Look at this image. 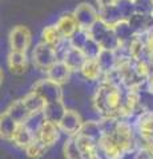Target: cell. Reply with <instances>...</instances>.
<instances>
[{
    "label": "cell",
    "mask_w": 153,
    "mask_h": 159,
    "mask_svg": "<svg viewBox=\"0 0 153 159\" xmlns=\"http://www.w3.org/2000/svg\"><path fill=\"white\" fill-rule=\"evenodd\" d=\"M103 137L98 147L107 159H122L127 154L137 150L135 129L122 118L104 117L100 119Z\"/></svg>",
    "instance_id": "obj_1"
},
{
    "label": "cell",
    "mask_w": 153,
    "mask_h": 159,
    "mask_svg": "<svg viewBox=\"0 0 153 159\" xmlns=\"http://www.w3.org/2000/svg\"><path fill=\"white\" fill-rule=\"evenodd\" d=\"M127 90L129 89L100 81L93 93L92 102L95 110L100 114L101 118H121V107Z\"/></svg>",
    "instance_id": "obj_2"
},
{
    "label": "cell",
    "mask_w": 153,
    "mask_h": 159,
    "mask_svg": "<svg viewBox=\"0 0 153 159\" xmlns=\"http://www.w3.org/2000/svg\"><path fill=\"white\" fill-rule=\"evenodd\" d=\"M59 61L56 48L49 44L40 41L32 51V62L36 69L41 72H48Z\"/></svg>",
    "instance_id": "obj_3"
},
{
    "label": "cell",
    "mask_w": 153,
    "mask_h": 159,
    "mask_svg": "<svg viewBox=\"0 0 153 159\" xmlns=\"http://www.w3.org/2000/svg\"><path fill=\"white\" fill-rule=\"evenodd\" d=\"M88 32H89V36L95 40L97 44H100V47L103 49L116 51V49L120 47V41H118L116 33L113 31V27L107 25L101 20H98Z\"/></svg>",
    "instance_id": "obj_4"
},
{
    "label": "cell",
    "mask_w": 153,
    "mask_h": 159,
    "mask_svg": "<svg viewBox=\"0 0 153 159\" xmlns=\"http://www.w3.org/2000/svg\"><path fill=\"white\" fill-rule=\"evenodd\" d=\"M136 133L142 145L153 154V111H144L136 118Z\"/></svg>",
    "instance_id": "obj_5"
},
{
    "label": "cell",
    "mask_w": 153,
    "mask_h": 159,
    "mask_svg": "<svg viewBox=\"0 0 153 159\" xmlns=\"http://www.w3.org/2000/svg\"><path fill=\"white\" fill-rule=\"evenodd\" d=\"M32 90L36 92L47 103L63 101V88L61 85L53 82L49 78H40L32 86Z\"/></svg>",
    "instance_id": "obj_6"
},
{
    "label": "cell",
    "mask_w": 153,
    "mask_h": 159,
    "mask_svg": "<svg viewBox=\"0 0 153 159\" xmlns=\"http://www.w3.org/2000/svg\"><path fill=\"white\" fill-rule=\"evenodd\" d=\"M73 16H75L76 21H77L79 29H84V31H89L98 20H100L98 12L88 3L79 4L75 8V11H73Z\"/></svg>",
    "instance_id": "obj_7"
},
{
    "label": "cell",
    "mask_w": 153,
    "mask_h": 159,
    "mask_svg": "<svg viewBox=\"0 0 153 159\" xmlns=\"http://www.w3.org/2000/svg\"><path fill=\"white\" fill-rule=\"evenodd\" d=\"M8 40H9V48H11V51L27 53L29 45H31L32 36L27 27L17 25L11 29Z\"/></svg>",
    "instance_id": "obj_8"
},
{
    "label": "cell",
    "mask_w": 153,
    "mask_h": 159,
    "mask_svg": "<svg viewBox=\"0 0 153 159\" xmlns=\"http://www.w3.org/2000/svg\"><path fill=\"white\" fill-rule=\"evenodd\" d=\"M83 123H84V121H83L80 114L76 110H73V109H68L65 116L61 119L59 127H60L61 133L67 134L68 137H75L79 134V131H80Z\"/></svg>",
    "instance_id": "obj_9"
},
{
    "label": "cell",
    "mask_w": 153,
    "mask_h": 159,
    "mask_svg": "<svg viewBox=\"0 0 153 159\" xmlns=\"http://www.w3.org/2000/svg\"><path fill=\"white\" fill-rule=\"evenodd\" d=\"M68 109L65 107L63 101H56V102H49L45 105L43 110V116L44 119L47 122H51V123H55V125H60L61 119L65 116Z\"/></svg>",
    "instance_id": "obj_10"
},
{
    "label": "cell",
    "mask_w": 153,
    "mask_h": 159,
    "mask_svg": "<svg viewBox=\"0 0 153 159\" xmlns=\"http://www.w3.org/2000/svg\"><path fill=\"white\" fill-rule=\"evenodd\" d=\"M60 134H61V130L60 127L55 123H51V122H44L40 130L37 133V138L40 139V141L44 143V145H47L48 147L53 146L55 143L60 139Z\"/></svg>",
    "instance_id": "obj_11"
},
{
    "label": "cell",
    "mask_w": 153,
    "mask_h": 159,
    "mask_svg": "<svg viewBox=\"0 0 153 159\" xmlns=\"http://www.w3.org/2000/svg\"><path fill=\"white\" fill-rule=\"evenodd\" d=\"M129 25L132 27L136 36H142V34L149 33L153 29V16H146V15L135 13L128 20Z\"/></svg>",
    "instance_id": "obj_12"
},
{
    "label": "cell",
    "mask_w": 153,
    "mask_h": 159,
    "mask_svg": "<svg viewBox=\"0 0 153 159\" xmlns=\"http://www.w3.org/2000/svg\"><path fill=\"white\" fill-rule=\"evenodd\" d=\"M61 61L71 69L72 73H80V70L84 66V64H85V61H87V57H85V54L83 53L81 49L71 48Z\"/></svg>",
    "instance_id": "obj_13"
},
{
    "label": "cell",
    "mask_w": 153,
    "mask_h": 159,
    "mask_svg": "<svg viewBox=\"0 0 153 159\" xmlns=\"http://www.w3.org/2000/svg\"><path fill=\"white\" fill-rule=\"evenodd\" d=\"M45 74H47V78L52 80L53 82L59 84V85H64V84H67L71 80L72 70L63 61H57Z\"/></svg>",
    "instance_id": "obj_14"
},
{
    "label": "cell",
    "mask_w": 153,
    "mask_h": 159,
    "mask_svg": "<svg viewBox=\"0 0 153 159\" xmlns=\"http://www.w3.org/2000/svg\"><path fill=\"white\" fill-rule=\"evenodd\" d=\"M56 27L64 39H71L79 31V25L73 13H64L56 21Z\"/></svg>",
    "instance_id": "obj_15"
},
{
    "label": "cell",
    "mask_w": 153,
    "mask_h": 159,
    "mask_svg": "<svg viewBox=\"0 0 153 159\" xmlns=\"http://www.w3.org/2000/svg\"><path fill=\"white\" fill-rule=\"evenodd\" d=\"M7 64L9 70L15 74H24L28 69V58H27V53H22V52H13L11 51L8 54L7 58Z\"/></svg>",
    "instance_id": "obj_16"
},
{
    "label": "cell",
    "mask_w": 153,
    "mask_h": 159,
    "mask_svg": "<svg viewBox=\"0 0 153 159\" xmlns=\"http://www.w3.org/2000/svg\"><path fill=\"white\" fill-rule=\"evenodd\" d=\"M6 111L19 123V125H24V123H26L29 119V117L32 116V114L29 113L28 107L26 106V103H24L23 98L22 99H16V101L11 102V105L7 107Z\"/></svg>",
    "instance_id": "obj_17"
},
{
    "label": "cell",
    "mask_w": 153,
    "mask_h": 159,
    "mask_svg": "<svg viewBox=\"0 0 153 159\" xmlns=\"http://www.w3.org/2000/svg\"><path fill=\"white\" fill-rule=\"evenodd\" d=\"M81 77L88 82H97L103 80V72L100 66H98L97 60H87L85 64H84L83 69L80 70Z\"/></svg>",
    "instance_id": "obj_18"
},
{
    "label": "cell",
    "mask_w": 153,
    "mask_h": 159,
    "mask_svg": "<svg viewBox=\"0 0 153 159\" xmlns=\"http://www.w3.org/2000/svg\"><path fill=\"white\" fill-rule=\"evenodd\" d=\"M19 126L20 125L7 111H4L0 116V134H2L3 139L12 141V138L15 135V133H16V130L19 129Z\"/></svg>",
    "instance_id": "obj_19"
},
{
    "label": "cell",
    "mask_w": 153,
    "mask_h": 159,
    "mask_svg": "<svg viewBox=\"0 0 153 159\" xmlns=\"http://www.w3.org/2000/svg\"><path fill=\"white\" fill-rule=\"evenodd\" d=\"M98 17H100L103 23H105L107 25H109V27L116 25L117 23L124 20L120 9L117 7V4H112V6H108L105 8H100L98 9Z\"/></svg>",
    "instance_id": "obj_20"
},
{
    "label": "cell",
    "mask_w": 153,
    "mask_h": 159,
    "mask_svg": "<svg viewBox=\"0 0 153 159\" xmlns=\"http://www.w3.org/2000/svg\"><path fill=\"white\" fill-rule=\"evenodd\" d=\"M97 62H98V66H100L104 76L108 73H111L112 70H115V69L117 68V57H116L115 51H107V49H103L100 56L97 57Z\"/></svg>",
    "instance_id": "obj_21"
},
{
    "label": "cell",
    "mask_w": 153,
    "mask_h": 159,
    "mask_svg": "<svg viewBox=\"0 0 153 159\" xmlns=\"http://www.w3.org/2000/svg\"><path fill=\"white\" fill-rule=\"evenodd\" d=\"M35 138H36V135L29 130L26 125H20L19 129L16 130V133H15V135L12 138V142L15 143V146L26 150V148L35 141Z\"/></svg>",
    "instance_id": "obj_22"
},
{
    "label": "cell",
    "mask_w": 153,
    "mask_h": 159,
    "mask_svg": "<svg viewBox=\"0 0 153 159\" xmlns=\"http://www.w3.org/2000/svg\"><path fill=\"white\" fill-rule=\"evenodd\" d=\"M79 134L98 143L100 142V139H101V137H103V130H101L100 121H92V119L91 121H84Z\"/></svg>",
    "instance_id": "obj_23"
},
{
    "label": "cell",
    "mask_w": 153,
    "mask_h": 159,
    "mask_svg": "<svg viewBox=\"0 0 153 159\" xmlns=\"http://www.w3.org/2000/svg\"><path fill=\"white\" fill-rule=\"evenodd\" d=\"M113 31H115L118 41H120V45L121 44H129L132 40L136 37V33L133 32V29L129 25L128 20H121L120 23L113 25Z\"/></svg>",
    "instance_id": "obj_24"
},
{
    "label": "cell",
    "mask_w": 153,
    "mask_h": 159,
    "mask_svg": "<svg viewBox=\"0 0 153 159\" xmlns=\"http://www.w3.org/2000/svg\"><path fill=\"white\" fill-rule=\"evenodd\" d=\"M23 101H24V103H26V106L28 107V110L31 114L43 113L44 107H45V105H47V102L33 90H31L28 94H26L24 98H23Z\"/></svg>",
    "instance_id": "obj_25"
},
{
    "label": "cell",
    "mask_w": 153,
    "mask_h": 159,
    "mask_svg": "<svg viewBox=\"0 0 153 159\" xmlns=\"http://www.w3.org/2000/svg\"><path fill=\"white\" fill-rule=\"evenodd\" d=\"M41 39H43L41 41L47 43V44H49V45H52L55 48L64 40L63 34L60 33V31H59L57 27H56V24L44 27L43 32H41Z\"/></svg>",
    "instance_id": "obj_26"
},
{
    "label": "cell",
    "mask_w": 153,
    "mask_h": 159,
    "mask_svg": "<svg viewBox=\"0 0 153 159\" xmlns=\"http://www.w3.org/2000/svg\"><path fill=\"white\" fill-rule=\"evenodd\" d=\"M75 139H76V143L79 148H80V151L83 152L84 158L89 157V155H93V154H97L98 152V143L92 141V139L87 138V137H83L80 134H77L75 135Z\"/></svg>",
    "instance_id": "obj_27"
},
{
    "label": "cell",
    "mask_w": 153,
    "mask_h": 159,
    "mask_svg": "<svg viewBox=\"0 0 153 159\" xmlns=\"http://www.w3.org/2000/svg\"><path fill=\"white\" fill-rule=\"evenodd\" d=\"M63 152L65 159H84V155L77 146L75 137H68V139L64 142Z\"/></svg>",
    "instance_id": "obj_28"
},
{
    "label": "cell",
    "mask_w": 153,
    "mask_h": 159,
    "mask_svg": "<svg viewBox=\"0 0 153 159\" xmlns=\"http://www.w3.org/2000/svg\"><path fill=\"white\" fill-rule=\"evenodd\" d=\"M47 150H48V146L44 145L40 139L36 137L35 141H33L31 145L26 148V155L29 159H39L47 152Z\"/></svg>",
    "instance_id": "obj_29"
},
{
    "label": "cell",
    "mask_w": 153,
    "mask_h": 159,
    "mask_svg": "<svg viewBox=\"0 0 153 159\" xmlns=\"http://www.w3.org/2000/svg\"><path fill=\"white\" fill-rule=\"evenodd\" d=\"M81 51L85 54L87 60H97V57L100 56V53L103 51V48L100 47V44H97L92 37H89V40L87 41V44L84 45Z\"/></svg>",
    "instance_id": "obj_30"
},
{
    "label": "cell",
    "mask_w": 153,
    "mask_h": 159,
    "mask_svg": "<svg viewBox=\"0 0 153 159\" xmlns=\"http://www.w3.org/2000/svg\"><path fill=\"white\" fill-rule=\"evenodd\" d=\"M89 37H91V36H89V32H88V31H84V29H79V31L69 39L72 48L83 49L84 45L87 44V41L89 40Z\"/></svg>",
    "instance_id": "obj_31"
},
{
    "label": "cell",
    "mask_w": 153,
    "mask_h": 159,
    "mask_svg": "<svg viewBox=\"0 0 153 159\" xmlns=\"http://www.w3.org/2000/svg\"><path fill=\"white\" fill-rule=\"evenodd\" d=\"M118 9L122 15L124 20H129L133 15L136 13L135 9V4H133V0H117L116 2Z\"/></svg>",
    "instance_id": "obj_32"
},
{
    "label": "cell",
    "mask_w": 153,
    "mask_h": 159,
    "mask_svg": "<svg viewBox=\"0 0 153 159\" xmlns=\"http://www.w3.org/2000/svg\"><path fill=\"white\" fill-rule=\"evenodd\" d=\"M136 13L153 16V0H133Z\"/></svg>",
    "instance_id": "obj_33"
},
{
    "label": "cell",
    "mask_w": 153,
    "mask_h": 159,
    "mask_svg": "<svg viewBox=\"0 0 153 159\" xmlns=\"http://www.w3.org/2000/svg\"><path fill=\"white\" fill-rule=\"evenodd\" d=\"M135 159H153V154L145 146H140L135 151Z\"/></svg>",
    "instance_id": "obj_34"
},
{
    "label": "cell",
    "mask_w": 153,
    "mask_h": 159,
    "mask_svg": "<svg viewBox=\"0 0 153 159\" xmlns=\"http://www.w3.org/2000/svg\"><path fill=\"white\" fill-rule=\"evenodd\" d=\"M142 36L145 37V43H146V47H148V49H149V52L153 54V29L149 33L142 34Z\"/></svg>",
    "instance_id": "obj_35"
},
{
    "label": "cell",
    "mask_w": 153,
    "mask_h": 159,
    "mask_svg": "<svg viewBox=\"0 0 153 159\" xmlns=\"http://www.w3.org/2000/svg\"><path fill=\"white\" fill-rule=\"evenodd\" d=\"M117 0H96L98 8H105L108 6H112V4H116Z\"/></svg>",
    "instance_id": "obj_36"
},
{
    "label": "cell",
    "mask_w": 153,
    "mask_h": 159,
    "mask_svg": "<svg viewBox=\"0 0 153 159\" xmlns=\"http://www.w3.org/2000/svg\"><path fill=\"white\" fill-rule=\"evenodd\" d=\"M148 90L153 93V74H151V77L148 78Z\"/></svg>",
    "instance_id": "obj_37"
},
{
    "label": "cell",
    "mask_w": 153,
    "mask_h": 159,
    "mask_svg": "<svg viewBox=\"0 0 153 159\" xmlns=\"http://www.w3.org/2000/svg\"><path fill=\"white\" fill-rule=\"evenodd\" d=\"M84 159H103V157L97 152V154H93V155H89V157H87V158H84Z\"/></svg>",
    "instance_id": "obj_38"
}]
</instances>
